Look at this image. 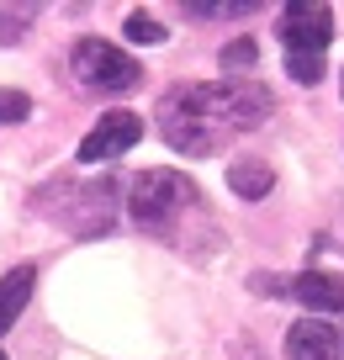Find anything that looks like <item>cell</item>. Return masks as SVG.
Instances as JSON below:
<instances>
[{
    "instance_id": "cell-1",
    "label": "cell",
    "mask_w": 344,
    "mask_h": 360,
    "mask_svg": "<svg viewBox=\"0 0 344 360\" xmlns=\"http://www.w3.org/2000/svg\"><path fill=\"white\" fill-rule=\"evenodd\" d=\"M270 117V90L260 79H212V85H175L159 101V133L175 154L207 159L228 148L238 133H255Z\"/></svg>"
},
{
    "instance_id": "cell-2",
    "label": "cell",
    "mask_w": 344,
    "mask_h": 360,
    "mask_svg": "<svg viewBox=\"0 0 344 360\" xmlns=\"http://www.w3.org/2000/svg\"><path fill=\"white\" fill-rule=\"evenodd\" d=\"M281 43H286V69L297 85H318L323 79V53L333 43V11L318 0H297L281 16Z\"/></svg>"
},
{
    "instance_id": "cell-3",
    "label": "cell",
    "mask_w": 344,
    "mask_h": 360,
    "mask_svg": "<svg viewBox=\"0 0 344 360\" xmlns=\"http://www.w3.org/2000/svg\"><path fill=\"white\" fill-rule=\"evenodd\" d=\"M191 202H196V186L180 169H144L127 186V217L144 228H170Z\"/></svg>"
},
{
    "instance_id": "cell-4",
    "label": "cell",
    "mask_w": 344,
    "mask_h": 360,
    "mask_svg": "<svg viewBox=\"0 0 344 360\" xmlns=\"http://www.w3.org/2000/svg\"><path fill=\"white\" fill-rule=\"evenodd\" d=\"M69 64H75L79 85H90V90H133L138 79H144V69H138L122 48L101 43V37H79Z\"/></svg>"
},
{
    "instance_id": "cell-5",
    "label": "cell",
    "mask_w": 344,
    "mask_h": 360,
    "mask_svg": "<svg viewBox=\"0 0 344 360\" xmlns=\"http://www.w3.org/2000/svg\"><path fill=\"white\" fill-rule=\"evenodd\" d=\"M138 138H144V117H133V112H106L85 138H79V165H106V159H122Z\"/></svg>"
},
{
    "instance_id": "cell-6",
    "label": "cell",
    "mask_w": 344,
    "mask_h": 360,
    "mask_svg": "<svg viewBox=\"0 0 344 360\" xmlns=\"http://www.w3.org/2000/svg\"><path fill=\"white\" fill-rule=\"evenodd\" d=\"M286 355L291 360H339L344 355L339 328L329 318H302V323L286 328Z\"/></svg>"
},
{
    "instance_id": "cell-7",
    "label": "cell",
    "mask_w": 344,
    "mask_h": 360,
    "mask_svg": "<svg viewBox=\"0 0 344 360\" xmlns=\"http://www.w3.org/2000/svg\"><path fill=\"white\" fill-rule=\"evenodd\" d=\"M281 292L302 307H318V313H344V281L339 276H318V270H302L291 281H281Z\"/></svg>"
},
{
    "instance_id": "cell-8",
    "label": "cell",
    "mask_w": 344,
    "mask_h": 360,
    "mask_svg": "<svg viewBox=\"0 0 344 360\" xmlns=\"http://www.w3.org/2000/svg\"><path fill=\"white\" fill-rule=\"evenodd\" d=\"M32 286H37V270L32 265H16L11 276H0V334H11L22 307L32 302Z\"/></svg>"
},
{
    "instance_id": "cell-9",
    "label": "cell",
    "mask_w": 344,
    "mask_h": 360,
    "mask_svg": "<svg viewBox=\"0 0 344 360\" xmlns=\"http://www.w3.org/2000/svg\"><path fill=\"white\" fill-rule=\"evenodd\" d=\"M228 186H234V196H244V202H260V196L276 186V169L260 165V159H238V165H228Z\"/></svg>"
},
{
    "instance_id": "cell-10",
    "label": "cell",
    "mask_w": 344,
    "mask_h": 360,
    "mask_svg": "<svg viewBox=\"0 0 344 360\" xmlns=\"http://www.w3.org/2000/svg\"><path fill=\"white\" fill-rule=\"evenodd\" d=\"M217 64H222V75H228V79H238L244 69H255V64H260L255 37H234V43L222 48V58H217Z\"/></svg>"
},
{
    "instance_id": "cell-11",
    "label": "cell",
    "mask_w": 344,
    "mask_h": 360,
    "mask_svg": "<svg viewBox=\"0 0 344 360\" xmlns=\"http://www.w3.org/2000/svg\"><path fill=\"white\" fill-rule=\"evenodd\" d=\"M122 37H127V43H165V27H159L148 11H133L122 22Z\"/></svg>"
},
{
    "instance_id": "cell-12",
    "label": "cell",
    "mask_w": 344,
    "mask_h": 360,
    "mask_svg": "<svg viewBox=\"0 0 344 360\" xmlns=\"http://www.w3.org/2000/svg\"><path fill=\"white\" fill-rule=\"evenodd\" d=\"M32 117V101L22 90H0V122H27Z\"/></svg>"
},
{
    "instance_id": "cell-13",
    "label": "cell",
    "mask_w": 344,
    "mask_h": 360,
    "mask_svg": "<svg viewBox=\"0 0 344 360\" xmlns=\"http://www.w3.org/2000/svg\"><path fill=\"white\" fill-rule=\"evenodd\" d=\"M27 16H32V11H27V6H22V11H0V27H6V32H0V37H6V43H16V37H22V32H16V27H22Z\"/></svg>"
},
{
    "instance_id": "cell-14",
    "label": "cell",
    "mask_w": 344,
    "mask_h": 360,
    "mask_svg": "<svg viewBox=\"0 0 344 360\" xmlns=\"http://www.w3.org/2000/svg\"><path fill=\"white\" fill-rule=\"evenodd\" d=\"M186 11L191 16H244L249 6H238V0H234V6H186Z\"/></svg>"
},
{
    "instance_id": "cell-15",
    "label": "cell",
    "mask_w": 344,
    "mask_h": 360,
    "mask_svg": "<svg viewBox=\"0 0 344 360\" xmlns=\"http://www.w3.org/2000/svg\"><path fill=\"white\" fill-rule=\"evenodd\" d=\"M234 360H265V355H260V349H255V345H249V355H244V349H238V355H234Z\"/></svg>"
},
{
    "instance_id": "cell-16",
    "label": "cell",
    "mask_w": 344,
    "mask_h": 360,
    "mask_svg": "<svg viewBox=\"0 0 344 360\" xmlns=\"http://www.w3.org/2000/svg\"><path fill=\"white\" fill-rule=\"evenodd\" d=\"M0 360H6V349H0Z\"/></svg>"
},
{
    "instance_id": "cell-17",
    "label": "cell",
    "mask_w": 344,
    "mask_h": 360,
    "mask_svg": "<svg viewBox=\"0 0 344 360\" xmlns=\"http://www.w3.org/2000/svg\"><path fill=\"white\" fill-rule=\"evenodd\" d=\"M339 85H344V79H339Z\"/></svg>"
}]
</instances>
